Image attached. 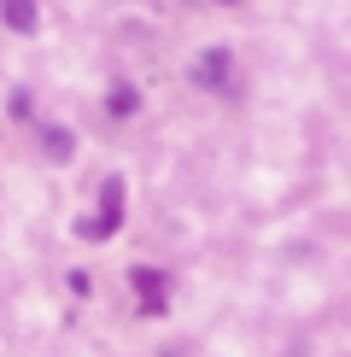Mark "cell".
Listing matches in <instances>:
<instances>
[{
  "label": "cell",
  "instance_id": "cell-8",
  "mask_svg": "<svg viewBox=\"0 0 351 357\" xmlns=\"http://www.w3.org/2000/svg\"><path fill=\"white\" fill-rule=\"evenodd\" d=\"M287 357H304V351H299V346H287Z\"/></svg>",
  "mask_w": 351,
  "mask_h": 357
},
{
  "label": "cell",
  "instance_id": "cell-6",
  "mask_svg": "<svg viewBox=\"0 0 351 357\" xmlns=\"http://www.w3.org/2000/svg\"><path fill=\"white\" fill-rule=\"evenodd\" d=\"M41 146H47L53 165H65V158L77 153V135H70V129H41Z\"/></svg>",
  "mask_w": 351,
  "mask_h": 357
},
{
  "label": "cell",
  "instance_id": "cell-2",
  "mask_svg": "<svg viewBox=\"0 0 351 357\" xmlns=\"http://www.w3.org/2000/svg\"><path fill=\"white\" fill-rule=\"evenodd\" d=\"M187 77H194V88H228L234 77V53L228 47H205L187 59Z\"/></svg>",
  "mask_w": 351,
  "mask_h": 357
},
{
  "label": "cell",
  "instance_id": "cell-3",
  "mask_svg": "<svg viewBox=\"0 0 351 357\" xmlns=\"http://www.w3.org/2000/svg\"><path fill=\"white\" fill-rule=\"evenodd\" d=\"M135 299H141V310L146 317H164V305H170V281H164V270H153V264H141L135 275Z\"/></svg>",
  "mask_w": 351,
  "mask_h": 357
},
{
  "label": "cell",
  "instance_id": "cell-7",
  "mask_svg": "<svg viewBox=\"0 0 351 357\" xmlns=\"http://www.w3.org/2000/svg\"><path fill=\"white\" fill-rule=\"evenodd\" d=\"M6 112H12V117H29V112H36V100H29V88H12Z\"/></svg>",
  "mask_w": 351,
  "mask_h": 357
},
{
  "label": "cell",
  "instance_id": "cell-4",
  "mask_svg": "<svg viewBox=\"0 0 351 357\" xmlns=\"http://www.w3.org/2000/svg\"><path fill=\"white\" fill-rule=\"evenodd\" d=\"M0 24L18 29V36H29V29L41 24V6H36V0H0Z\"/></svg>",
  "mask_w": 351,
  "mask_h": 357
},
{
  "label": "cell",
  "instance_id": "cell-1",
  "mask_svg": "<svg viewBox=\"0 0 351 357\" xmlns=\"http://www.w3.org/2000/svg\"><path fill=\"white\" fill-rule=\"evenodd\" d=\"M123 182H117V176H106V182H100V217H82L77 222V234L82 241H106V234H117V222H123Z\"/></svg>",
  "mask_w": 351,
  "mask_h": 357
},
{
  "label": "cell",
  "instance_id": "cell-5",
  "mask_svg": "<svg viewBox=\"0 0 351 357\" xmlns=\"http://www.w3.org/2000/svg\"><path fill=\"white\" fill-rule=\"evenodd\" d=\"M106 112H111V117H135V112H141V88H135V82H111V88H106Z\"/></svg>",
  "mask_w": 351,
  "mask_h": 357
}]
</instances>
